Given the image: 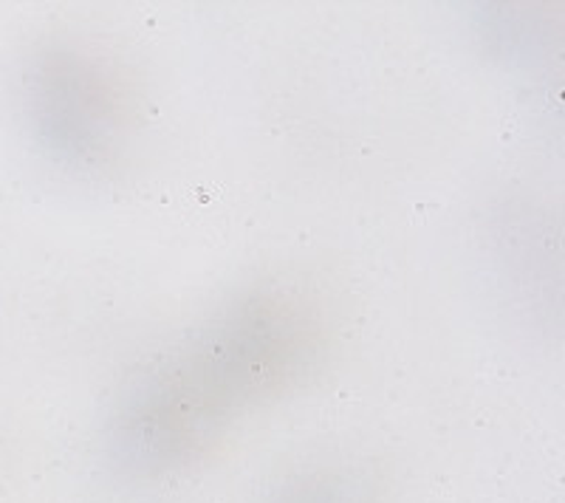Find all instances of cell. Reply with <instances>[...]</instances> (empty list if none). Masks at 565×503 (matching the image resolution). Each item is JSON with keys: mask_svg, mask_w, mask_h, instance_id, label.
<instances>
[{"mask_svg": "<svg viewBox=\"0 0 565 503\" xmlns=\"http://www.w3.org/2000/svg\"><path fill=\"white\" fill-rule=\"evenodd\" d=\"M320 329L297 297H246L161 356L130 387V416L201 421L280 394L315 362Z\"/></svg>", "mask_w": 565, "mask_h": 503, "instance_id": "6da1fadb", "label": "cell"}, {"mask_svg": "<svg viewBox=\"0 0 565 503\" xmlns=\"http://www.w3.org/2000/svg\"><path fill=\"white\" fill-rule=\"evenodd\" d=\"M54 142L71 164L99 162L119 133V97L108 79L83 57L60 54L57 90L49 99Z\"/></svg>", "mask_w": 565, "mask_h": 503, "instance_id": "7a4b0ae2", "label": "cell"}]
</instances>
